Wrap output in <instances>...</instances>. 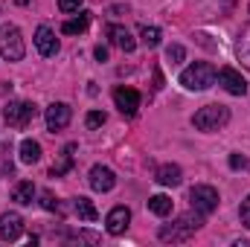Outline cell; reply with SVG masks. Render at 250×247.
<instances>
[{
    "label": "cell",
    "mask_w": 250,
    "mask_h": 247,
    "mask_svg": "<svg viewBox=\"0 0 250 247\" xmlns=\"http://www.w3.org/2000/svg\"><path fill=\"white\" fill-rule=\"evenodd\" d=\"M201 224H204V215L201 212H187V215H181L175 224H169V227H160V242H189V236H195V230H201Z\"/></svg>",
    "instance_id": "6da1fadb"
},
{
    "label": "cell",
    "mask_w": 250,
    "mask_h": 247,
    "mask_svg": "<svg viewBox=\"0 0 250 247\" xmlns=\"http://www.w3.org/2000/svg\"><path fill=\"white\" fill-rule=\"evenodd\" d=\"M215 67L209 62H195L192 67H187L184 73H181V84L187 87V90H207V87H212V82H215Z\"/></svg>",
    "instance_id": "7a4b0ae2"
},
{
    "label": "cell",
    "mask_w": 250,
    "mask_h": 247,
    "mask_svg": "<svg viewBox=\"0 0 250 247\" xmlns=\"http://www.w3.org/2000/svg\"><path fill=\"white\" fill-rule=\"evenodd\" d=\"M0 56L6 62H21L26 56V44H23V35L15 23H6L0 26Z\"/></svg>",
    "instance_id": "3957f363"
},
{
    "label": "cell",
    "mask_w": 250,
    "mask_h": 247,
    "mask_svg": "<svg viewBox=\"0 0 250 247\" xmlns=\"http://www.w3.org/2000/svg\"><path fill=\"white\" fill-rule=\"evenodd\" d=\"M230 123V108L227 105H204L195 117H192V125L198 131H218Z\"/></svg>",
    "instance_id": "277c9868"
},
{
    "label": "cell",
    "mask_w": 250,
    "mask_h": 247,
    "mask_svg": "<svg viewBox=\"0 0 250 247\" xmlns=\"http://www.w3.org/2000/svg\"><path fill=\"white\" fill-rule=\"evenodd\" d=\"M189 204H192L195 212L209 215V212H215V206H218V192L207 184H198V186L189 189Z\"/></svg>",
    "instance_id": "5b68a950"
},
{
    "label": "cell",
    "mask_w": 250,
    "mask_h": 247,
    "mask_svg": "<svg viewBox=\"0 0 250 247\" xmlns=\"http://www.w3.org/2000/svg\"><path fill=\"white\" fill-rule=\"evenodd\" d=\"M35 114H38V111H35L32 102H21V99H18V102H9V105H6L3 120L12 125V128H26V125L35 120Z\"/></svg>",
    "instance_id": "8992f818"
},
{
    "label": "cell",
    "mask_w": 250,
    "mask_h": 247,
    "mask_svg": "<svg viewBox=\"0 0 250 247\" xmlns=\"http://www.w3.org/2000/svg\"><path fill=\"white\" fill-rule=\"evenodd\" d=\"M44 120H47V128L56 134V131H62V128H67V125H70V120H73V111H70V105H67V102H53V105L47 108Z\"/></svg>",
    "instance_id": "52a82bcc"
},
{
    "label": "cell",
    "mask_w": 250,
    "mask_h": 247,
    "mask_svg": "<svg viewBox=\"0 0 250 247\" xmlns=\"http://www.w3.org/2000/svg\"><path fill=\"white\" fill-rule=\"evenodd\" d=\"M218 84H221L227 93H233V96H245V93H248V82H245L242 73L233 70V67H221V70H218Z\"/></svg>",
    "instance_id": "ba28073f"
},
{
    "label": "cell",
    "mask_w": 250,
    "mask_h": 247,
    "mask_svg": "<svg viewBox=\"0 0 250 247\" xmlns=\"http://www.w3.org/2000/svg\"><path fill=\"white\" fill-rule=\"evenodd\" d=\"M87 184H90L93 192H111V189L117 186V175H114L108 166L96 163V166L90 169V175H87Z\"/></svg>",
    "instance_id": "9c48e42d"
},
{
    "label": "cell",
    "mask_w": 250,
    "mask_h": 247,
    "mask_svg": "<svg viewBox=\"0 0 250 247\" xmlns=\"http://www.w3.org/2000/svg\"><path fill=\"white\" fill-rule=\"evenodd\" d=\"M114 105L120 108L123 117H134L137 108H140V93L134 87H117L114 90Z\"/></svg>",
    "instance_id": "30bf717a"
},
{
    "label": "cell",
    "mask_w": 250,
    "mask_h": 247,
    "mask_svg": "<svg viewBox=\"0 0 250 247\" xmlns=\"http://www.w3.org/2000/svg\"><path fill=\"white\" fill-rule=\"evenodd\" d=\"M35 47H38V53H41L44 59H53V56L59 53V38H56V32H53L50 26H38V29H35Z\"/></svg>",
    "instance_id": "8fae6325"
},
{
    "label": "cell",
    "mask_w": 250,
    "mask_h": 247,
    "mask_svg": "<svg viewBox=\"0 0 250 247\" xmlns=\"http://www.w3.org/2000/svg\"><path fill=\"white\" fill-rule=\"evenodd\" d=\"M21 233H23V218L18 212H3L0 215V239L15 242V239H21Z\"/></svg>",
    "instance_id": "7c38bea8"
},
{
    "label": "cell",
    "mask_w": 250,
    "mask_h": 247,
    "mask_svg": "<svg viewBox=\"0 0 250 247\" xmlns=\"http://www.w3.org/2000/svg\"><path fill=\"white\" fill-rule=\"evenodd\" d=\"M105 35H108V41L114 44V47H120L123 53H134V47H137V41L131 38V32L120 26V23H108L105 26Z\"/></svg>",
    "instance_id": "4fadbf2b"
},
{
    "label": "cell",
    "mask_w": 250,
    "mask_h": 247,
    "mask_svg": "<svg viewBox=\"0 0 250 247\" xmlns=\"http://www.w3.org/2000/svg\"><path fill=\"white\" fill-rule=\"evenodd\" d=\"M128 221H131V209L128 206H114L108 212V218H105V230L111 236H123L125 230H128Z\"/></svg>",
    "instance_id": "5bb4252c"
},
{
    "label": "cell",
    "mask_w": 250,
    "mask_h": 247,
    "mask_svg": "<svg viewBox=\"0 0 250 247\" xmlns=\"http://www.w3.org/2000/svg\"><path fill=\"white\" fill-rule=\"evenodd\" d=\"M73 154H76V143H67L62 148V154H59V160H56L53 169H50V178H64V175L73 169V160H76Z\"/></svg>",
    "instance_id": "9a60e30c"
},
{
    "label": "cell",
    "mask_w": 250,
    "mask_h": 247,
    "mask_svg": "<svg viewBox=\"0 0 250 247\" xmlns=\"http://www.w3.org/2000/svg\"><path fill=\"white\" fill-rule=\"evenodd\" d=\"M154 181L160 186H178L184 181V172H181V166H175V163H163V166H157Z\"/></svg>",
    "instance_id": "2e32d148"
},
{
    "label": "cell",
    "mask_w": 250,
    "mask_h": 247,
    "mask_svg": "<svg viewBox=\"0 0 250 247\" xmlns=\"http://www.w3.org/2000/svg\"><path fill=\"white\" fill-rule=\"evenodd\" d=\"M87 23H90V12H79L76 18L64 21V23H62V32H64V35H82V32L87 29Z\"/></svg>",
    "instance_id": "e0dca14e"
},
{
    "label": "cell",
    "mask_w": 250,
    "mask_h": 247,
    "mask_svg": "<svg viewBox=\"0 0 250 247\" xmlns=\"http://www.w3.org/2000/svg\"><path fill=\"white\" fill-rule=\"evenodd\" d=\"M172 198L169 195H151L148 198V212H154V215H160V218H166V215H172Z\"/></svg>",
    "instance_id": "ac0fdd59"
},
{
    "label": "cell",
    "mask_w": 250,
    "mask_h": 247,
    "mask_svg": "<svg viewBox=\"0 0 250 247\" xmlns=\"http://www.w3.org/2000/svg\"><path fill=\"white\" fill-rule=\"evenodd\" d=\"M32 198H35V184L32 181H21V184H15V189H12V201L15 204H32Z\"/></svg>",
    "instance_id": "d6986e66"
},
{
    "label": "cell",
    "mask_w": 250,
    "mask_h": 247,
    "mask_svg": "<svg viewBox=\"0 0 250 247\" xmlns=\"http://www.w3.org/2000/svg\"><path fill=\"white\" fill-rule=\"evenodd\" d=\"M73 209H76V215H79L82 221H96V218H99L96 206H93L87 198H73Z\"/></svg>",
    "instance_id": "ffe728a7"
},
{
    "label": "cell",
    "mask_w": 250,
    "mask_h": 247,
    "mask_svg": "<svg viewBox=\"0 0 250 247\" xmlns=\"http://www.w3.org/2000/svg\"><path fill=\"white\" fill-rule=\"evenodd\" d=\"M236 56H239V62L250 70V23L242 29V35H239V41H236Z\"/></svg>",
    "instance_id": "44dd1931"
},
{
    "label": "cell",
    "mask_w": 250,
    "mask_h": 247,
    "mask_svg": "<svg viewBox=\"0 0 250 247\" xmlns=\"http://www.w3.org/2000/svg\"><path fill=\"white\" fill-rule=\"evenodd\" d=\"M41 160V145L35 140H23L21 143V163H38Z\"/></svg>",
    "instance_id": "7402d4cb"
},
{
    "label": "cell",
    "mask_w": 250,
    "mask_h": 247,
    "mask_svg": "<svg viewBox=\"0 0 250 247\" xmlns=\"http://www.w3.org/2000/svg\"><path fill=\"white\" fill-rule=\"evenodd\" d=\"M140 38H143L146 47H157V44H160V29H157V26H143V29H140Z\"/></svg>",
    "instance_id": "603a6c76"
},
{
    "label": "cell",
    "mask_w": 250,
    "mask_h": 247,
    "mask_svg": "<svg viewBox=\"0 0 250 247\" xmlns=\"http://www.w3.org/2000/svg\"><path fill=\"white\" fill-rule=\"evenodd\" d=\"M166 59L172 64H181L184 59H187V50L181 47V44H172V47H166Z\"/></svg>",
    "instance_id": "cb8c5ba5"
},
{
    "label": "cell",
    "mask_w": 250,
    "mask_h": 247,
    "mask_svg": "<svg viewBox=\"0 0 250 247\" xmlns=\"http://www.w3.org/2000/svg\"><path fill=\"white\" fill-rule=\"evenodd\" d=\"M41 206L50 209V212H62V204L53 198V192H44V195H41Z\"/></svg>",
    "instance_id": "d4e9b609"
},
{
    "label": "cell",
    "mask_w": 250,
    "mask_h": 247,
    "mask_svg": "<svg viewBox=\"0 0 250 247\" xmlns=\"http://www.w3.org/2000/svg\"><path fill=\"white\" fill-rule=\"evenodd\" d=\"M105 120H108V117H105L102 111H90V114L84 117V125H87V128H99V125H105Z\"/></svg>",
    "instance_id": "484cf974"
},
{
    "label": "cell",
    "mask_w": 250,
    "mask_h": 247,
    "mask_svg": "<svg viewBox=\"0 0 250 247\" xmlns=\"http://www.w3.org/2000/svg\"><path fill=\"white\" fill-rule=\"evenodd\" d=\"M82 3H84V0H59V9H62L64 15H70V12H79Z\"/></svg>",
    "instance_id": "4316f807"
},
{
    "label": "cell",
    "mask_w": 250,
    "mask_h": 247,
    "mask_svg": "<svg viewBox=\"0 0 250 247\" xmlns=\"http://www.w3.org/2000/svg\"><path fill=\"white\" fill-rule=\"evenodd\" d=\"M230 169H250V160L248 157H242V154H230Z\"/></svg>",
    "instance_id": "83f0119b"
},
{
    "label": "cell",
    "mask_w": 250,
    "mask_h": 247,
    "mask_svg": "<svg viewBox=\"0 0 250 247\" xmlns=\"http://www.w3.org/2000/svg\"><path fill=\"white\" fill-rule=\"evenodd\" d=\"M242 224H245V227L250 230V198L245 201V204H242Z\"/></svg>",
    "instance_id": "f1b7e54d"
},
{
    "label": "cell",
    "mask_w": 250,
    "mask_h": 247,
    "mask_svg": "<svg viewBox=\"0 0 250 247\" xmlns=\"http://www.w3.org/2000/svg\"><path fill=\"white\" fill-rule=\"evenodd\" d=\"M93 56H96V62H108V50H105V47H96Z\"/></svg>",
    "instance_id": "f546056e"
},
{
    "label": "cell",
    "mask_w": 250,
    "mask_h": 247,
    "mask_svg": "<svg viewBox=\"0 0 250 247\" xmlns=\"http://www.w3.org/2000/svg\"><path fill=\"white\" fill-rule=\"evenodd\" d=\"M163 87V76H160V70L154 67V90H160Z\"/></svg>",
    "instance_id": "4dcf8cb0"
},
{
    "label": "cell",
    "mask_w": 250,
    "mask_h": 247,
    "mask_svg": "<svg viewBox=\"0 0 250 247\" xmlns=\"http://www.w3.org/2000/svg\"><path fill=\"white\" fill-rule=\"evenodd\" d=\"M248 12H250V6H248Z\"/></svg>",
    "instance_id": "1f68e13d"
}]
</instances>
